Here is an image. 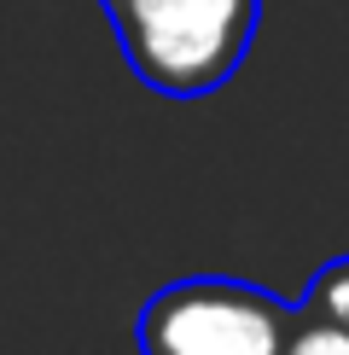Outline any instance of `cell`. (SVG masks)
I'll return each instance as SVG.
<instances>
[{
  "mask_svg": "<svg viewBox=\"0 0 349 355\" xmlns=\"http://www.w3.org/2000/svg\"><path fill=\"white\" fill-rule=\"evenodd\" d=\"M128 70L163 99H204L239 76L262 0H99Z\"/></svg>",
  "mask_w": 349,
  "mask_h": 355,
  "instance_id": "obj_1",
  "label": "cell"
},
{
  "mask_svg": "<svg viewBox=\"0 0 349 355\" xmlns=\"http://www.w3.org/2000/svg\"><path fill=\"white\" fill-rule=\"evenodd\" d=\"M297 332V303L251 279H174L152 291L134 320L140 355H285Z\"/></svg>",
  "mask_w": 349,
  "mask_h": 355,
  "instance_id": "obj_2",
  "label": "cell"
},
{
  "mask_svg": "<svg viewBox=\"0 0 349 355\" xmlns=\"http://www.w3.org/2000/svg\"><path fill=\"white\" fill-rule=\"evenodd\" d=\"M297 315H303V320H320V327H338V332L349 338V257L326 262V268L309 279Z\"/></svg>",
  "mask_w": 349,
  "mask_h": 355,
  "instance_id": "obj_3",
  "label": "cell"
},
{
  "mask_svg": "<svg viewBox=\"0 0 349 355\" xmlns=\"http://www.w3.org/2000/svg\"><path fill=\"white\" fill-rule=\"evenodd\" d=\"M285 355H349V338L338 327H320V320H303L297 315V332H291Z\"/></svg>",
  "mask_w": 349,
  "mask_h": 355,
  "instance_id": "obj_4",
  "label": "cell"
}]
</instances>
